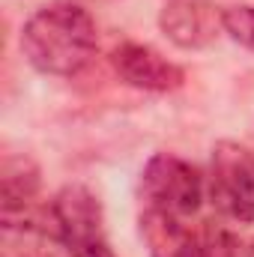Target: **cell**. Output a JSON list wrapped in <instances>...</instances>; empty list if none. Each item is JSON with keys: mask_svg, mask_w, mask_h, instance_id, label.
Wrapping results in <instances>:
<instances>
[{"mask_svg": "<svg viewBox=\"0 0 254 257\" xmlns=\"http://www.w3.org/2000/svg\"><path fill=\"white\" fill-rule=\"evenodd\" d=\"M21 51L45 75H75L96 51V21L75 3L42 6L21 30Z\"/></svg>", "mask_w": 254, "mask_h": 257, "instance_id": "1", "label": "cell"}, {"mask_svg": "<svg viewBox=\"0 0 254 257\" xmlns=\"http://www.w3.org/2000/svg\"><path fill=\"white\" fill-rule=\"evenodd\" d=\"M42 233L60 242L69 257H114L108 236L102 203L87 186H66L45 206Z\"/></svg>", "mask_w": 254, "mask_h": 257, "instance_id": "2", "label": "cell"}, {"mask_svg": "<svg viewBox=\"0 0 254 257\" xmlns=\"http://www.w3.org/2000/svg\"><path fill=\"white\" fill-rule=\"evenodd\" d=\"M141 197L147 209L171 212V215H191L203 200V180L197 168L183 162L180 156L159 153L147 162L141 174Z\"/></svg>", "mask_w": 254, "mask_h": 257, "instance_id": "3", "label": "cell"}, {"mask_svg": "<svg viewBox=\"0 0 254 257\" xmlns=\"http://www.w3.org/2000/svg\"><path fill=\"white\" fill-rule=\"evenodd\" d=\"M209 194L212 203L230 215L233 221H254V153L221 141L212 150L209 171Z\"/></svg>", "mask_w": 254, "mask_h": 257, "instance_id": "4", "label": "cell"}, {"mask_svg": "<svg viewBox=\"0 0 254 257\" xmlns=\"http://www.w3.org/2000/svg\"><path fill=\"white\" fill-rule=\"evenodd\" d=\"M111 63L126 84L147 93H168V90L183 87L186 81V72L180 66L141 42H123L120 48H114Z\"/></svg>", "mask_w": 254, "mask_h": 257, "instance_id": "5", "label": "cell"}, {"mask_svg": "<svg viewBox=\"0 0 254 257\" xmlns=\"http://www.w3.org/2000/svg\"><path fill=\"white\" fill-rule=\"evenodd\" d=\"M159 27L174 45L197 51L215 42L218 27H224V21L221 12H215V6L203 0H171L159 15Z\"/></svg>", "mask_w": 254, "mask_h": 257, "instance_id": "6", "label": "cell"}, {"mask_svg": "<svg viewBox=\"0 0 254 257\" xmlns=\"http://www.w3.org/2000/svg\"><path fill=\"white\" fill-rule=\"evenodd\" d=\"M141 236L150 245V257H206L200 233H194L180 215L144 209Z\"/></svg>", "mask_w": 254, "mask_h": 257, "instance_id": "7", "label": "cell"}, {"mask_svg": "<svg viewBox=\"0 0 254 257\" xmlns=\"http://www.w3.org/2000/svg\"><path fill=\"white\" fill-rule=\"evenodd\" d=\"M200 239H203L206 257H248V248L239 242V236L230 233V230L221 227V224L203 221V227H200Z\"/></svg>", "mask_w": 254, "mask_h": 257, "instance_id": "8", "label": "cell"}, {"mask_svg": "<svg viewBox=\"0 0 254 257\" xmlns=\"http://www.w3.org/2000/svg\"><path fill=\"white\" fill-rule=\"evenodd\" d=\"M221 21L230 39L254 51V6H227L221 12Z\"/></svg>", "mask_w": 254, "mask_h": 257, "instance_id": "9", "label": "cell"}, {"mask_svg": "<svg viewBox=\"0 0 254 257\" xmlns=\"http://www.w3.org/2000/svg\"><path fill=\"white\" fill-rule=\"evenodd\" d=\"M248 257H254V242H248Z\"/></svg>", "mask_w": 254, "mask_h": 257, "instance_id": "10", "label": "cell"}]
</instances>
